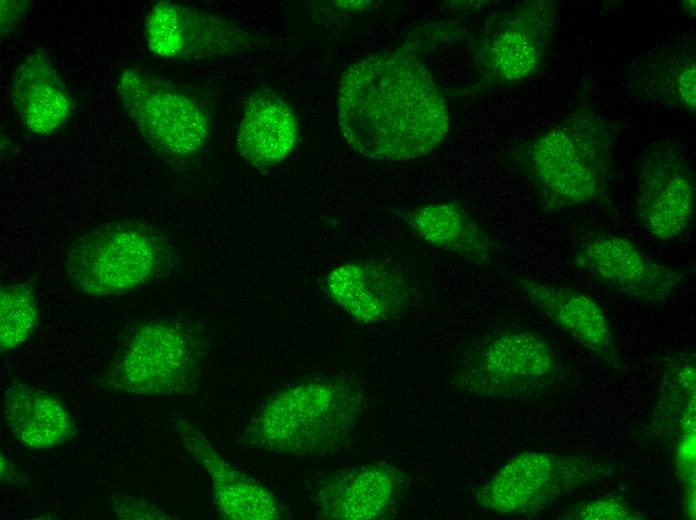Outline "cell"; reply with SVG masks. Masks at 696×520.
Wrapping results in <instances>:
<instances>
[{
    "label": "cell",
    "instance_id": "4316f807",
    "mask_svg": "<svg viewBox=\"0 0 696 520\" xmlns=\"http://www.w3.org/2000/svg\"><path fill=\"white\" fill-rule=\"evenodd\" d=\"M0 465V478L2 483L22 485L31 482L30 477L14 466L3 453H1Z\"/></svg>",
    "mask_w": 696,
    "mask_h": 520
},
{
    "label": "cell",
    "instance_id": "83f0119b",
    "mask_svg": "<svg viewBox=\"0 0 696 520\" xmlns=\"http://www.w3.org/2000/svg\"><path fill=\"white\" fill-rule=\"evenodd\" d=\"M683 11L691 17L695 16V0H685L681 4Z\"/></svg>",
    "mask_w": 696,
    "mask_h": 520
},
{
    "label": "cell",
    "instance_id": "9c48e42d",
    "mask_svg": "<svg viewBox=\"0 0 696 520\" xmlns=\"http://www.w3.org/2000/svg\"><path fill=\"white\" fill-rule=\"evenodd\" d=\"M557 23V3L552 0L525 1L490 17L470 43L478 87L512 85L537 73Z\"/></svg>",
    "mask_w": 696,
    "mask_h": 520
},
{
    "label": "cell",
    "instance_id": "8992f818",
    "mask_svg": "<svg viewBox=\"0 0 696 520\" xmlns=\"http://www.w3.org/2000/svg\"><path fill=\"white\" fill-rule=\"evenodd\" d=\"M566 374L563 361L541 333L503 327L464 351L453 383L479 397L522 400L549 394L564 382Z\"/></svg>",
    "mask_w": 696,
    "mask_h": 520
},
{
    "label": "cell",
    "instance_id": "d6986e66",
    "mask_svg": "<svg viewBox=\"0 0 696 520\" xmlns=\"http://www.w3.org/2000/svg\"><path fill=\"white\" fill-rule=\"evenodd\" d=\"M299 121L284 98L259 89L247 99L236 134L239 155L258 170L286 160L299 141Z\"/></svg>",
    "mask_w": 696,
    "mask_h": 520
},
{
    "label": "cell",
    "instance_id": "9a60e30c",
    "mask_svg": "<svg viewBox=\"0 0 696 520\" xmlns=\"http://www.w3.org/2000/svg\"><path fill=\"white\" fill-rule=\"evenodd\" d=\"M409 483L407 474L395 465L373 462L322 476L310 498L321 519H388L399 512Z\"/></svg>",
    "mask_w": 696,
    "mask_h": 520
},
{
    "label": "cell",
    "instance_id": "4fadbf2b",
    "mask_svg": "<svg viewBox=\"0 0 696 520\" xmlns=\"http://www.w3.org/2000/svg\"><path fill=\"white\" fill-rule=\"evenodd\" d=\"M651 435L670 451L681 491V510L696 516V357L674 352L663 360L660 388L650 420Z\"/></svg>",
    "mask_w": 696,
    "mask_h": 520
},
{
    "label": "cell",
    "instance_id": "603a6c76",
    "mask_svg": "<svg viewBox=\"0 0 696 520\" xmlns=\"http://www.w3.org/2000/svg\"><path fill=\"white\" fill-rule=\"evenodd\" d=\"M39 322V302L31 283L1 285L0 351L2 354L23 345L33 335Z\"/></svg>",
    "mask_w": 696,
    "mask_h": 520
},
{
    "label": "cell",
    "instance_id": "52a82bcc",
    "mask_svg": "<svg viewBox=\"0 0 696 520\" xmlns=\"http://www.w3.org/2000/svg\"><path fill=\"white\" fill-rule=\"evenodd\" d=\"M123 109L151 149L170 162L191 160L205 148L209 116L192 95L142 68H127L117 80Z\"/></svg>",
    "mask_w": 696,
    "mask_h": 520
},
{
    "label": "cell",
    "instance_id": "ffe728a7",
    "mask_svg": "<svg viewBox=\"0 0 696 520\" xmlns=\"http://www.w3.org/2000/svg\"><path fill=\"white\" fill-rule=\"evenodd\" d=\"M11 95L25 128L39 136L59 131L74 113L73 98L43 49L30 53L16 68Z\"/></svg>",
    "mask_w": 696,
    "mask_h": 520
},
{
    "label": "cell",
    "instance_id": "ac0fdd59",
    "mask_svg": "<svg viewBox=\"0 0 696 520\" xmlns=\"http://www.w3.org/2000/svg\"><path fill=\"white\" fill-rule=\"evenodd\" d=\"M518 286L542 313L610 368L624 362L603 308L590 296L517 275Z\"/></svg>",
    "mask_w": 696,
    "mask_h": 520
},
{
    "label": "cell",
    "instance_id": "7c38bea8",
    "mask_svg": "<svg viewBox=\"0 0 696 520\" xmlns=\"http://www.w3.org/2000/svg\"><path fill=\"white\" fill-rule=\"evenodd\" d=\"M144 31L149 52L172 61L219 59L264 44V40L227 19L166 0L149 10Z\"/></svg>",
    "mask_w": 696,
    "mask_h": 520
},
{
    "label": "cell",
    "instance_id": "30bf717a",
    "mask_svg": "<svg viewBox=\"0 0 696 520\" xmlns=\"http://www.w3.org/2000/svg\"><path fill=\"white\" fill-rule=\"evenodd\" d=\"M636 214L656 240L672 241L691 227L695 213V173L684 149L675 141L650 143L638 156Z\"/></svg>",
    "mask_w": 696,
    "mask_h": 520
},
{
    "label": "cell",
    "instance_id": "484cf974",
    "mask_svg": "<svg viewBox=\"0 0 696 520\" xmlns=\"http://www.w3.org/2000/svg\"><path fill=\"white\" fill-rule=\"evenodd\" d=\"M32 2L28 0H1L0 31L1 38L8 37L30 11Z\"/></svg>",
    "mask_w": 696,
    "mask_h": 520
},
{
    "label": "cell",
    "instance_id": "3957f363",
    "mask_svg": "<svg viewBox=\"0 0 696 520\" xmlns=\"http://www.w3.org/2000/svg\"><path fill=\"white\" fill-rule=\"evenodd\" d=\"M367 409L354 379L313 377L272 394L245 425L239 443L292 456H325L347 448Z\"/></svg>",
    "mask_w": 696,
    "mask_h": 520
},
{
    "label": "cell",
    "instance_id": "7402d4cb",
    "mask_svg": "<svg viewBox=\"0 0 696 520\" xmlns=\"http://www.w3.org/2000/svg\"><path fill=\"white\" fill-rule=\"evenodd\" d=\"M398 214L424 243L475 264L492 262L494 243L460 204L434 203Z\"/></svg>",
    "mask_w": 696,
    "mask_h": 520
},
{
    "label": "cell",
    "instance_id": "cb8c5ba5",
    "mask_svg": "<svg viewBox=\"0 0 696 520\" xmlns=\"http://www.w3.org/2000/svg\"><path fill=\"white\" fill-rule=\"evenodd\" d=\"M559 520H644L646 516L634 508L621 494L608 493L574 504L563 510Z\"/></svg>",
    "mask_w": 696,
    "mask_h": 520
},
{
    "label": "cell",
    "instance_id": "277c9868",
    "mask_svg": "<svg viewBox=\"0 0 696 520\" xmlns=\"http://www.w3.org/2000/svg\"><path fill=\"white\" fill-rule=\"evenodd\" d=\"M178 255L155 226L136 220L109 221L70 244L64 262L68 281L91 297L123 295L170 274Z\"/></svg>",
    "mask_w": 696,
    "mask_h": 520
},
{
    "label": "cell",
    "instance_id": "6da1fadb",
    "mask_svg": "<svg viewBox=\"0 0 696 520\" xmlns=\"http://www.w3.org/2000/svg\"><path fill=\"white\" fill-rule=\"evenodd\" d=\"M420 30L394 50L363 58L342 74L337 94L341 132L368 158L412 160L433 151L449 130V112L418 51Z\"/></svg>",
    "mask_w": 696,
    "mask_h": 520
},
{
    "label": "cell",
    "instance_id": "5bb4252c",
    "mask_svg": "<svg viewBox=\"0 0 696 520\" xmlns=\"http://www.w3.org/2000/svg\"><path fill=\"white\" fill-rule=\"evenodd\" d=\"M325 283L330 298L363 324L399 318L418 304L422 294L405 267L385 259L340 264L329 272Z\"/></svg>",
    "mask_w": 696,
    "mask_h": 520
},
{
    "label": "cell",
    "instance_id": "7a4b0ae2",
    "mask_svg": "<svg viewBox=\"0 0 696 520\" xmlns=\"http://www.w3.org/2000/svg\"><path fill=\"white\" fill-rule=\"evenodd\" d=\"M617 128L590 107H577L533 139L513 148L509 163L541 208L559 212L608 199Z\"/></svg>",
    "mask_w": 696,
    "mask_h": 520
},
{
    "label": "cell",
    "instance_id": "5b68a950",
    "mask_svg": "<svg viewBox=\"0 0 696 520\" xmlns=\"http://www.w3.org/2000/svg\"><path fill=\"white\" fill-rule=\"evenodd\" d=\"M209 348L195 322L160 317L138 324L122 341L100 378L110 392L146 397L195 394Z\"/></svg>",
    "mask_w": 696,
    "mask_h": 520
},
{
    "label": "cell",
    "instance_id": "44dd1931",
    "mask_svg": "<svg viewBox=\"0 0 696 520\" xmlns=\"http://www.w3.org/2000/svg\"><path fill=\"white\" fill-rule=\"evenodd\" d=\"M2 412L15 439L30 450L59 447L77 433L74 418L60 399L23 383L6 389Z\"/></svg>",
    "mask_w": 696,
    "mask_h": 520
},
{
    "label": "cell",
    "instance_id": "8fae6325",
    "mask_svg": "<svg viewBox=\"0 0 696 520\" xmlns=\"http://www.w3.org/2000/svg\"><path fill=\"white\" fill-rule=\"evenodd\" d=\"M572 265L605 286L654 305L668 300L690 274L685 268L653 259L630 239L604 230L581 238Z\"/></svg>",
    "mask_w": 696,
    "mask_h": 520
},
{
    "label": "cell",
    "instance_id": "d4e9b609",
    "mask_svg": "<svg viewBox=\"0 0 696 520\" xmlns=\"http://www.w3.org/2000/svg\"><path fill=\"white\" fill-rule=\"evenodd\" d=\"M108 503L114 515L122 520H166L177 518L146 499L129 494H113L109 498Z\"/></svg>",
    "mask_w": 696,
    "mask_h": 520
},
{
    "label": "cell",
    "instance_id": "ba28073f",
    "mask_svg": "<svg viewBox=\"0 0 696 520\" xmlns=\"http://www.w3.org/2000/svg\"><path fill=\"white\" fill-rule=\"evenodd\" d=\"M617 463L585 455L525 451L510 459L476 491L484 509L535 516L560 497L619 470Z\"/></svg>",
    "mask_w": 696,
    "mask_h": 520
},
{
    "label": "cell",
    "instance_id": "e0dca14e",
    "mask_svg": "<svg viewBox=\"0 0 696 520\" xmlns=\"http://www.w3.org/2000/svg\"><path fill=\"white\" fill-rule=\"evenodd\" d=\"M625 86L641 101L695 115V37L668 42L637 57L628 66Z\"/></svg>",
    "mask_w": 696,
    "mask_h": 520
},
{
    "label": "cell",
    "instance_id": "2e32d148",
    "mask_svg": "<svg viewBox=\"0 0 696 520\" xmlns=\"http://www.w3.org/2000/svg\"><path fill=\"white\" fill-rule=\"evenodd\" d=\"M172 423L184 447L208 474L219 516L225 520H279L287 507L262 483L223 459L206 436L182 416Z\"/></svg>",
    "mask_w": 696,
    "mask_h": 520
}]
</instances>
